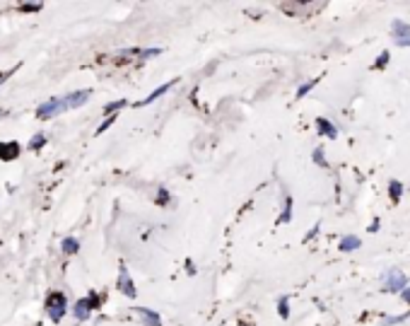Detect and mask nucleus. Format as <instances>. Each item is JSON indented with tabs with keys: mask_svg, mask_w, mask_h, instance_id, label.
<instances>
[{
	"mask_svg": "<svg viewBox=\"0 0 410 326\" xmlns=\"http://www.w3.org/2000/svg\"><path fill=\"white\" fill-rule=\"evenodd\" d=\"M171 85H174V82H167V85H162V87H157V90L152 92V94H148V97H145V99H143V102H140V107H145V104H150V102H154V99H157V97H162V94H164V92H167L169 87H171Z\"/></svg>",
	"mask_w": 410,
	"mask_h": 326,
	"instance_id": "f8f14e48",
	"label": "nucleus"
},
{
	"mask_svg": "<svg viewBox=\"0 0 410 326\" xmlns=\"http://www.w3.org/2000/svg\"><path fill=\"white\" fill-rule=\"evenodd\" d=\"M65 309H68V302H65V297H63L60 292L51 295V297L46 300V312H49V317H51L53 322H60V319H63Z\"/></svg>",
	"mask_w": 410,
	"mask_h": 326,
	"instance_id": "f257e3e1",
	"label": "nucleus"
},
{
	"mask_svg": "<svg viewBox=\"0 0 410 326\" xmlns=\"http://www.w3.org/2000/svg\"><path fill=\"white\" fill-rule=\"evenodd\" d=\"M123 104H126L123 99H118V102H111V104H106V109H104V111H106V114H111V111H116V109H121Z\"/></svg>",
	"mask_w": 410,
	"mask_h": 326,
	"instance_id": "a211bd4d",
	"label": "nucleus"
},
{
	"mask_svg": "<svg viewBox=\"0 0 410 326\" xmlns=\"http://www.w3.org/2000/svg\"><path fill=\"white\" fill-rule=\"evenodd\" d=\"M44 143H46V138H44V135H34V138L29 140V147H32V150H39Z\"/></svg>",
	"mask_w": 410,
	"mask_h": 326,
	"instance_id": "f3484780",
	"label": "nucleus"
},
{
	"mask_svg": "<svg viewBox=\"0 0 410 326\" xmlns=\"http://www.w3.org/2000/svg\"><path fill=\"white\" fill-rule=\"evenodd\" d=\"M169 200V194L167 191H164V189H162V191H159V203H162V205H164V203H167Z\"/></svg>",
	"mask_w": 410,
	"mask_h": 326,
	"instance_id": "5701e85b",
	"label": "nucleus"
},
{
	"mask_svg": "<svg viewBox=\"0 0 410 326\" xmlns=\"http://www.w3.org/2000/svg\"><path fill=\"white\" fill-rule=\"evenodd\" d=\"M94 302H97V297H87V300H80V302H77V305H75V307H73L75 317H77L80 322H85V319L90 317V312H92Z\"/></svg>",
	"mask_w": 410,
	"mask_h": 326,
	"instance_id": "39448f33",
	"label": "nucleus"
},
{
	"mask_svg": "<svg viewBox=\"0 0 410 326\" xmlns=\"http://www.w3.org/2000/svg\"><path fill=\"white\" fill-rule=\"evenodd\" d=\"M401 295H403V297H406V300H408V302H410V290H403Z\"/></svg>",
	"mask_w": 410,
	"mask_h": 326,
	"instance_id": "393cba45",
	"label": "nucleus"
},
{
	"mask_svg": "<svg viewBox=\"0 0 410 326\" xmlns=\"http://www.w3.org/2000/svg\"><path fill=\"white\" fill-rule=\"evenodd\" d=\"M389 189H391V198L393 200L401 198V191H403V186H401L398 181H391V184H389Z\"/></svg>",
	"mask_w": 410,
	"mask_h": 326,
	"instance_id": "2eb2a0df",
	"label": "nucleus"
},
{
	"mask_svg": "<svg viewBox=\"0 0 410 326\" xmlns=\"http://www.w3.org/2000/svg\"><path fill=\"white\" fill-rule=\"evenodd\" d=\"M280 317L287 319L290 317V307H287V297H280Z\"/></svg>",
	"mask_w": 410,
	"mask_h": 326,
	"instance_id": "dca6fc26",
	"label": "nucleus"
},
{
	"mask_svg": "<svg viewBox=\"0 0 410 326\" xmlns=\"http://www.w3.org/2000/svg\"><path fill=\"white\" fill-rule=\"evenodd\" d=\"M403 288H406V275L401 271H389L386 273V290L389 292H403Z\"/></svg>",
	"mask_w": 410,
	"mask_h": 326,
	"instance_id": "20e7f679",
	"label": "nucleus"
},
{
	"mask_svg": "<svg viewBox=\"0 0 410 326\" xmlns=\"http://www.w3.org/2000/svg\"><path fill=\"white\" fill-rule=\"evenodd\" d=\"M321 152H323V150H316V155H314V160H316L318 164H323V155H321Z\"/></svg>",
	"mask_w": 410,
	"mask_h": 326,
	"instance_id": "b1692460",
	"label": "nucleus"
},
{
	"mask_svg": "<svg viewBox=\"0 0 410 326\" xmlns=\"http://www.w3.org/2000/svg\"><path fill=\"white\" fill-rule=\"evenodd\" d=\"M87 99H90V90H80V92L68 94L63 102H65V109H77V107H82Z\"/></svg>",
	"mask_w": 410,
	"mask_h": 326,
	"instance_id": "423d86ee",
	"label": "nucleus"
},
{
	"mask_svg": "<svg viewBox=\"0 0 410 326\" xmlns=\"http://www.w3.org/2000/svg\"><path fill=\"white\" fill-rule=\"evenodd\" d=\"M290 217H292V198L285 200V210L280 215V222H290Z\"/></svg>",
	"mask_w": 410,
	"mask_h": 326,
	"instance_id": "4468645a",
	"label": "nucleus"
},
{
	"mask_svg": "<svg viewBox=\"0 0 410 326\" xmlns=\"http://www.w3.org/2000/svg\"><path fill=\"white\" fill-rule=\"evenodd\" d=\"M239 326H246V324H239Z\"/></svg>",
	"mask_w": 410,
	"mask_h": 326,
	"instance_id": "a878e982",
	"label": "nucleus"
},
{
	"mask_svg": "<svg viewBox=\"0 0 410 326\" xmlns=\"http://www.w3.org/2000/svg\"><path fill=\"white\" fill-rule=\"evenodd\" d=\"M111 124H113V116H109V119H106V121H104V124H102V126L97 128V133H104V130H106V128L111 126Z\"/></svg>",
	"mask_w": 410,
	"mask_h": 326,
	"instance_id": "412c9836",
	"label": "nucleus"
},
{
	"mask_svg": "<svg viewBox=\"0 0 410 326\" xmlns=\"http://www.w3.org/2000/svg\"><path fill=\"white\" fill-rule=\"evenodd\" d=\"M316 128L321 130V135H326V138H336V135H338L336 126H333L328 119H318V121H316Z\"/></svg>",
	"mask_w": 410,
	"mask_h": 326,
	"instance_id": "1a4fd4ad",
	"label": "nucleus"
},
{
	"mask_svg": "<svg viewBox=\"0 0 410 326\" xmlns=\"http://www.w3.org/2000/svg\"><path fill=\"white\" fill-rule=\"evenodd\" d=\"M17 152H19V145L17 143H5V145H0V157H17Z\"/></svg>",
	"mask_w": 410,
	"mask_h": 326,
	"instance_id": "9d476101",
	"label": "nucleus"
},
{
	"mask_svg": "<svg viewBox=\"0 0 410 326\" xmlns=\"http://www.w3.org/2000/svg\"><path fill=\"white\" fill-rule=\"evenodd\" d=\"M118 290L123 292V295H128V297H135V288H133V280L128 271L121 266V271H118Z\"/></svg>",
	"mask_w": 410,
	"mask_h": 326,
	"instance_id": "0eeeda50",
	"label": "nucleus"
},
{
	"mask_svg": "<svg viewBox=\"0 0 410 326\" xmlns=\"http://www.w3.org/2000/svg\"><path fill=\"white\" fill-rule=\"evenodd\" d=\"M359 244H362V242H359V237H343V242H340V249H343V252H353V249H357V247H359Z\"/></svg>",
	"mask_w": 410,
	"mask_h": 326,
	"instance_id": "9b49d317",
	"label": "nucleus"
},
{
	"mask_svg": "<svg viewBox=\"0 0 410 326\" xmlns=\"http://www.w3.org/2000/svg\"><path fill=\"white\" fill-rule=\"evenodd\" d=\"M22 10H27V12H34V10H41V5H22Z\"/></svg>",
	"mask_w": 410,
	"mask_h": 326,
	"instance_id": "4be33fe9",
	"label": "nucleus"
},
{
	"mask_svg": "<svg viewBox=\"0 0 410 326\" xmlns=\"http://www.w3.org/2000/svg\"><path fill=\"white\" fill-rule=\"evenodd\" d=\"M138 314L143 317L145 326H162V319H159V317H157V312H152V309H148V307H138Z\"/></svg>",
	"mask_w": 410,
	"mask_h": 326,
	"instance_id": "6e6552de",
	"label": "nucleus"
},
{
	"mask_svg": "<svg viewBox=\"0 0 410 326\" xmlns=\"http://www.w3.org/2000/svg\"><path fill=\"white\" fill-rule=\"evenodd\" d=\"M314 85H316V82H307V85H302V87H299V92H297V97H304V94H307V92L311 90Z\"/></svg>",
	"mask_w": 410,
	"mask_h": 326,
	"instance_id": "6ab92c4d",
	"label": "nucleus"
},
{
	"mask_svg": "<svg viewBox=\"0 0 410 326\" xmlns=\"http://www.w3.org/2000/svg\"><path fill=\"white\" fill-rule=\"evenodd\" d=\"M391 29H393V41H396L398 46H410V24L396 19L391 24Z\"/></svg>",
	"mask_w": 410,
	"mask_h": 326,
	"instance_id": "7ed1b4c3",
	"label": "nucleus"
},
{
	"mask_svg": "<svg viewBox=\"0 0 410 326\" xmlns=\"http://www.w3.org/2000/svg\"><path fill=\"white\" fill-rule=\"evenodd\" d=\"M80 249V242L75 239V237H68V239H63V252L65 254H75Z\"/></svg>",
	"mask_w": 410,
	"mask_h": 326,
	"instance_id": "ddd939ff",
	"label": "nucleus"
},
{
	"mask_svg": "<svg viewBox=\"0 0 410 326\" xmlns=\"http://www.w3.org/2000/svg\"><path fill=\"white\" fill-rule=\"evenodd\" d=\"M386 63H389V51H384V54L379 56V61H376V65H379V68H384V65H386Z\"/></svg>",
	"mask_w": 410,
	"mask_h": 326,
	"instance_id": "aec40b11",
	"label": "nucleus"
},
{
	"mask_svg": "<svg viewBox=\"0 0 410 326\" xmlns=\"http://www.w3.org/2000/svg\"><path fill=\"white\" fill-rule=\"evenodd\" d=\"M63 109H65V102H63V99H56V97H53V99L44 102V104H41V107L37 109V116H39V119H51V116L60 114Z\"/></svg>",
	"mask_w": 410,
	"mask_h": 326,
	"instance_id": "f03ea898",
	"label": "nucleus"
}]
</instances>
